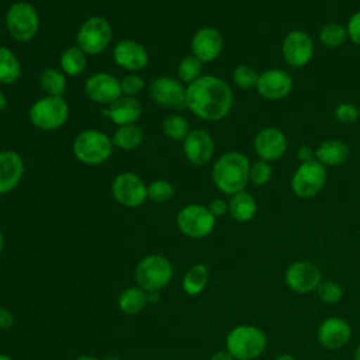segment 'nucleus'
I'll list each match as a JSON object with an SVG mask.
<instances>
[{
	"mask_svg": "<svg viewBox=\"0 0 360 360\" xmlns=\"http://www.w3.org/2000/svg\"><path fill=\"white\" fill-rule=\"evenodd\" d=\"M210 280V271L208 267L202 263L193 264L184 274L181 281V288L187 295H198L201 294Z\"/></svg>",
	"mask_w": 360,
	"mask_h": 360,
	"instance_id": "obj_27",
	"label": "nucleus"
},
{
	"mask_svg": "<svg viewBox=\"0 0 360 360\" xmlns=\"http://www.w3.org/2000/svg\"><path fill=\"white\" fill-rule=\"evenodd\" d=\"M173 277V264L163 255H148L135 267L136 285L146 292H158L165 288Z\"/></svg>",
	"mask_w": 360,
	"mask_h": 360,
	"instance_id": "obj_4",
	"label": "nucleus"
},
{
	"mask_svg": "<svg viewBox=\"0 0 360 360\" xmlns=\"http://www.w3.org/2000/svg\"><path fill=\"white\" fill-rule=\"evenodd\" d=\"M21 76V65L17 55L7 46H0V83L11 84Z\"/></svg>",
	"mask_w": 360,
	"mask_h": 360,
	"instance_id": "obj_29",
	"label": "nucleus"
},
{
	"mask_svg": "<svg viewBox=\"0 0 360 360\" xmlns=\"http://www.w3.org/2000/svg\"><path fill=\"white\" fill-rule=\"evenodd\" d=\"M249 169L250 162L245 153L226 152L212 166V181L221 193L233 195L245 190L249 181Z\"/></svg>",
	"mask_w": 360,
	"mask_h": 360,
	"instance_id": "obj_2",
	"label": "nucleus"
},
{
	"mask_svg": "<svg viewBox=\"0 0 360 360\" xmlns=\"http://www.w3.org/2000/svg\"><path fill=\"white\" fill-rule=\"evenodd\" d=\"M174 194L173 184L167 180H155L148 184V198L155 202H166Z\"/></svg>",
	"mask_w": 360,
	"mask_h": 360,
	"instance_id": "obj_37",
	"label": "nucleus"
},
{
	"mask_svg": "<svg viewBox=\"0 0 360 360\" xmlns=\"http://www.w3.org/2000/svg\"><path fill=\"white\" fill-rule=\"evenodd\" d=\"M145 87V80L139 75H127L121 80V91L124 96L135 97Z\"/></svg>",
	"mask_w": 360,
	"mask_h": 360,
	"instance_id": "obj_39",
	"label": "nucleus"
},
{
	"mask_svg": "<svg viewBox=\"0 0 360 360\" xmlns=\"http://www.w3.org/2000/svg\"><path fill=\"white\" fill-rule=\"evenodd\" d=\"M112 145L122 150H132L138 148L143 141V131L135 124L118 127L112 135Z\"/></svg>",
	"mask_w": 360,
	"mask_h": 360,
	"instance_id": "obj_30",
	"label": "nucleus"
},
{
	"mask_svg": "<svg viewBox=\"0 0 360 360\" xmlns=\"http://www.w3.org/2000/svg\"><path fill=\"white\" fill-rule=\"evenodd\" d=\"M315 291L318 298L325 304H338L343 297L342 287L332 280L321 281Z\"/></svg>",
	"mask_w": 360,
	"mask_h": 360,
	"instance_id": "obj_36",
	"label": "nucleus"
},
{
	"mask_svg": "<svg viewBox=\"0 0 360 360\" xmlns=\"http://www.w3.org/2000/svg\"><path fill=\"white\" fill-rule=\"evenodd\" d=\"M112 38L111 24L101 15L89 17L79 28L77 46L86 55H98L107 49Z\"/></svg>",
	"mask_w": 360,
	"mask_h": 360,
	"instance_id": "obj_8",
	"label": "nucleus"
},
{
	"mask_svg": "<svg viewBox=\"0 0 360 360\" xmlns=\"http://www.w3.org/2000/svg\"><path fill=\"white\" fill-rule=\"evenodd\" d=\"M215 221L217 218L211 214L208 207L200 204H188L183 207L176 217L179 231L191 239L208 236L214 231Z\"/></svg>",
	"mask_w": 360,
	"mask_h": 360,
	"instance_id": "obj_9",
	"label": "nucleus"
},
{
	"mask_svg": "<svg viewBox=\"0 0 360 360\" xmlns=\"http://www.w3.org/2000/svg\"><path fill=\"white\" fill-rule=\"evenodd\" d=\"M14 323V315L7 308H0V330L10 329Z\"/></svg>",
	"mask_w": 360,
	"mask_h": 360,
	"instance_id": "obj_43",
	"label": "nucleus"
},
{
	"mask_svg": "<svg viewBox=\"0 0 360 360\" xmlns=\"http://www.w3.org/2000/svg\"><path fill=\"white\" fill-rule=\"evenodd\" d=\"M208 210L211 211V214L218 218V217H222L228 212V202L222 198H215L212 200L210 204H208Z\"/></svg>",
	"mask_w": 360,
	"mask_h": 360,
	"instance_id": "obj_42",
	"label": "nucleus"
},
{
	"mask_svg": "<svg viewBox=\"0 0 360 360\" xmlns=\"http://www.w3.org/2000/svg\"><path fill=\"white\" fill-rule=\"evenodd\" d=\"M32 125L41 131H55L69 118V105L63 97L45 96L37 100L30 108Z\"/></svg>",
	"mask_w": 360,
	"mask_h": 360,
	"instance_id": "obj_7",
	"label": "nucleus"
},
{
	"mask_svg": "<svg viewBox=\"0 0 360 360\" xmlns=\"http://www.w3.org/2000/svg\"><path fill=\"white\" fill-rule=\"evenodd\" d=\"M321 281L322 274L319 269L308 260L294 262L285 271V283L288 288L298 294H308L315 291Z\"/></svg>",
	"mask_w": 360,
	"mask_h": 360,
	"instance_id": "obj_13",
	"label": "nucleus"
},
{
	"mask_svg": "<svg viewBox=\"0 0 360 360\" xmlns=\"http://www.w3.org/2000/svg\"><path fill=\"white\" fill-rule=\"evenodd\" d=\"M210 360H235L233 356L225 349V350H219V352H215Z\"/></svg>",
	"mask_w": 360,
	"mask_h": 360,
	"instance_id": "obj_45",
	"label": "nucleus"
},
{
	"mask_svg": "<svg viewBox=\"0 0 360 360\" xmlns=\"http://www.w3.org/2000/svg\"><path fill=\"white\" fill-rule=\"evenodd\" d=\"M101 112L104 117L110 118L115 125L122 127L135 124L142 114V107L135 97L121 96L120 98L108 104V107L103 108Z\"/></svg>",
	"mask_w": 360,
	"mask_h": 360,
	"instance_id": "obj_23",
	"label": "nucleus"
},
{
	"mask_svg": "<svg viewBox=\"0 0 360 360\" xmlns=\"http://www.w3.org/2000/svg\"><path fill=\"white\" fill-rule=\"evenodd\" d=\"M349 146L340 139H328L315 149V159L325 167L340 166L349 158Z\"/></svg>",
	"mask_w": 360,
	"mask_h": 360,
	"instance_id": "obj_24",
	"label": "nucleus"
},
{
	"mask_svg": "<svg viewBox=\"0 0 360 360\" xmlns=\"http://www.w3.org/2000/svg\"><path fill=\"white\" fill-rule=\"evenodd\" d=\"M297 156H298V160L301 163L311 162V160L315 159V150L312 148H309V146H301L298 149V152H297Z\"/></svg>",
	"mask_w": 360,
	"mask_h": 360,
	"instance_id": "obj_44",
	"label": "nucleus"
},
{
	"mask_svg": "<svg viewBox=\"0 0 360 360\" xmlns=\"http://www.w3.org/2000/svg\"><path fill=\"white\" fill-rule=\"evenodd\" d=\"M253 148L262 160H277L287 150V138L281 129L266 127L256 134Z\"/></svg>",
	"mask_w": 360,
	"mask_h": 360,
	"instance_id": "obj_17",
	"label": "nucleus"
},
{
	"mask_svg": "<svg viewBox=\"0 0 360 360\" xmlns=\"http://www.w3.org/2000/svg\"><path fill=\"white\" fill-rule=\"evenodd\" d=\"M149 302V295L138 285L127 287L118 295V308L127 315H136L145 309Z\"/></svg>",
	"mask_w": 360,
	"mask_h": 360,
	"instance_id": "obj_26",
	"label": "nucleus"
},
{
	"mask_svg": "<svg viewBox=\"0 0 360 360\" xmlns=\"http://www.w3.org/2000/svg\"><path fill=\"white\" fill-rule=\"evenodd\" d=\"M201 72H202V62L200 59H197L194 55H188L179 62L177 75H179L180 80L187 84H190L194 80H197L198 77H201L202 76Z\"/></svg>",
	"mask_w": 360,
	"mask_h": 360,
	"instance_id": "obj_34",
	"label": "nucleus"
},
{
	"mask_svg": "<svg viewBox=\"0 0 360 360\" xmlns=\"http://www.w3.org/2000/svg\"><path fill=\"white\" fill-rule=\"evenodd\" d=\"M0 360H13L8 354H4V353H0Z\"/></svg>",
	"mask_w": 360,
	"mask_h": 360,
	"instance_id": "obj_51",
	"label": "nucleus"
},
{
	"mask_svg": "<svg viewBox=\"0 0 360 360\" xmlns=\"http://www.w3.org/2000/svg\"><path fill=\"white\" fill-rule=\"evenodd\" d=\"M349 39L347 30L342 24L338 22H329L322 25L319 31V41L322 45L328 48H338L343 45Z\"/></svg>",
	"mask_w": 360,
	"mask_h": 360,
	"instance_id": "obj_32",
	"label": "nucleus"
},
{
	"mask_svg": "<svg viewBox=\"0 0 360 360\" xmlns=\"http://www.w3.org/2000/svg\"><path fill=\"white\" fill-rule=\"evenodd\" d=\"M281 55L290 66L302 68L314 56V41L305 31L292 30L283 39Z\"/></svg>",
	"mask_w": 360,
	"mask_h": 360,
	"instance_id": "obj_12",
	"label": "nucleus"
},
{
	"mask_svg": "<svg viewBox=\"0 0 360 360\" xmlns=\"http://www.w3.org/2000/svg\"><path fill=\"white\" fill-rule=\"evenodd\" d=\"M59 63H60V69L65 75L79 76L86 69L87 55L77 45L69 46L62 52Z\"/></svg>",
	"mask_w": 360,
	"mask_h": 360,
	"instance_id": "obj_28",
	"label": "nucleus"
},
{
	"mask_svg": "<svg viewBox=\"0 0 360 360\" xmlns=\"http://www.w3.org/2000/svg\"><path fill=\"white\" fill-rule=\"evenodd\" d=\"M75 360H100L98 357H96V356H90V354H83V356H79V357H76Z\"/></svg>",
	"mask_w": 360,
	"mask_h": 360,
	"instance_id": "obj_47",
	"label": "nucleus"
},
{
	"mask_svg": "<svg viewBox=\"0 0 360 360\" xmlns=\"http://www.w3.org/2000/svg\"><path fill=\"white\" fill-rule=\"evenodd\" d=\"M326 183V167L316 159L300 163L291 179V190L300 198L315 197Z\"/></svg>",
	"mask_w": 360,
	"mask_h": 360,
	"instance_id": "obj_10",
	"label": "nucleus"
},
{
	"mask_svg": "<svg viewBox=\"0 0 360 360\" xmlns=\"http://www.w3.org/2000/svg\"><path fill=\"white\" fill-rule=\"evenodd\" d=\"M346 30H347V37L349 39L360 46V10L356 11L354 14H352V17L349 18L347 24H346Z\"/></svg>",
	"mask_w": 360,
	"mask_h": 360,
	"instance_id": "obj_41",
	"label": "nucleus"
},
{
	"mask_svg": "<svg viewBox=\"0 0 360 360\" xmlns=\"http://www.w3.org/2000/svg\"><path fill=\"white\" fill-rule=\"evenodd\" d=\"M256 90L266 100H281L291 93L292 79L281 69H267L259 75Z\"/></svg>",
	"mask_w": 360,
	"mask_h": 360,
	"instance_id": "obj_16",
	"label": "nucleus"
},
{
	"mask_svg": "<svg viewBox=\"0 0 360 360\" xmlns=\"http://www.w3.org/2000/svg\"><path fill=\"white\" fill-rule=\"evenodd\" d=\"M3 248H4V235H3V231L0 228V253L3 252Z\"/></svg>",
	"mask_w": 360,
	"mask_h": 360,
	"instance_id": "obj_49",
	"label": "nucleus"
},
{
	"mask_svg": "<svg viewBox=\"0 0 360 360\" xmlns=\"http://www.w3.org/2000/svg\"><path fill=\"white\" fill-rule=\"evenodd\" d=\"M359 117V108L353 103H340L335 108V118L340 122L350 124L354 122Z\"/></svg>",
	"mask_w": 360,
	"mask_h": 360,
	"instance_id": "obj_40",
	"label": "nucleus"
},
{
	"mask_svg": "<svg viewBox=\"0 0 360 360\" xmlns=\"http://www.w3.org/2000/svg\"><path fill=\"white\" fill-rule=\"evenodd\" d=\"M112 59L117 66L128 72H138L146 68L149 53L143 45L132 41L122 39L112 49Z\"/></svg>",
	"mask_w": 360,
	"mask_h": 360,
	"instance_id": "obj_20",
	"label": "nucleus"
},
{
	"mask_svg": "<svg viewBox=\"0 0 360 360\" xmlns=\"http://www.w3.org/2000/svg\"><path fill=\"white\" fill-rule=\"evenodd\" d=\"M6 28L13 39L18 42L31 41L39 31L37 8L27 1L11 4L6 13Z\"/></svg>",
	"mask_w": 360,
	"mask_h": 360,
	"instance_id": "obj_6",
	"label": "nucleus"
},
{
	"mask_svg": "<svg viewBox=\"0 0 360 360\" xmlns=\"http://www.w3.org/2000/svg\"><path fill=\"white\" fill-rule=\"evenodd\" d=\"M215 150L212 136L204 129H193L183 141V152L187 160L194 166L207 165Z\"/></svg>",
	"mask_w": 360,
	"mask_h": 360,
	"instance_id": "obj_18",
	"label": "nucleus"
},
{
	"mask_svg": "<svg viewBox=\"0 0 360 360\" xmlns=\"http://www.w3.org/2000/svg\"><path fill=\"white\" fill-rule=\"evenodd\" d=\"M354 360H360V345L357 346V349L354 352Z\"/></svg>",
	"mask_w": 360,
	"mask_h": 360,
	"instance_id": "obj_50",
	"label": "nucleus"
},
{
	"mask_svg": "<svg viewBox=\"0 0 360 360\" xmlns=\"http://www.w3.org/2000/svg\"><path fill=\"white\" fill-rule=\"evenodd\" d=\"M259 75L260 73H257V70L255 68H252L249 65H239L233 69L232 80L238 87H240L243 90L256 89Z\"/></svg>",
	"mask_w": 360,
	"mask_h": 360,
	"instance_id": "obj_35",
	"label": "nucleus"
},
{
	"mask_svg": "<svg viewBox=\"0 0 360 360\" xmlns=\"http://www.w3.org/2000/svg\"><path fill=\"white\" fill-rule=\"evenodd\" d=\"M271 165L267 160H256L250 163L249 169V181H252L255 186H263L271 179Z\"/></svg>",
	"mask_w": 360,
	"mask_h": 360,
	"instance_id": "obj_38",
	"label": "nucleus"
},
{
	"mask_svg": "<svg viewBox=\"0 0 360 360\" xmlns=\"http://www.w3.org/2000/svg\"><path fill=\"white\" fill-rule=\"evenodd\" d=\"M149 94L159 105L173 108H183L186 105V87L169 76L156 77L149 87Z\"/></svg>",
	"mask_w": 360,
	"mask_h": 360,
	"instance_id": "obj_15",
	"label": "nucleus"
},
{
	"mask_svg": "<svg viewBox=\"0 0 360 360\" xmlns=\"http://www.w3.org/2000/svg\"><path fill=\"white\" fill-rule=\"evenodd\" d=\"M84 91L91 101L108 105L122 96L121 80L110 73L98 72L87 77Z\"/></svg>",
	"mask_w": 360,
	"mask_h": 360,
	"instance_id": "obj_14",
	"label": "nucleus"
},
{
	"mask_svg": "<svg viewBox=\"0 0 360 360\" xmlns=\"http://www.w3.org/2000/svg\"><path fill=\"white\" fill-rule=\"evenodd\" d=\"M24 174V160L14 150L0 152V194L13 191Z\"/></svg>",
	"mask_w": 360,
	"mask_h": 360,
	"instance_id": "obj_22",
	"label": "nucleus"
},
{
	"mask_svg": "<svg viewBox=\"0 0 360 360\" xmlns=\"http://www.w3.org/2000/svg\"><path fill=\"white\" fill-rule=\"evenodd\" d=\"M228 212L235 221L248 222L256 215L257 202L252 194L243 190L231 195V200L228 202Z\"/></svg>",
	"mask_w": 360,
	"mask_h": 360,
	"instance_id": "obj_25",
	"label": "nucleus"
},
{
	"mask_svg": "<svg viewBox=\"0 0 360 360\" xmlns=\"http://www.w3.org/2000/svg\"><path fill=\"white\" fill-rule=\"evenodd\" d=\"M7 105V100H6V96L3 94V91H0V112L6 108Z\"/></svg>",
	"mask_w": 360,
	"mask_h": 360,
	"instance_id": "obj_46",
	"label": "nucleus"
},
{
	"mask_svg": "<svg viewBox=\"0 0 360 360\" xmlns=\"http://www.w3.org/2000/svg\"><path fill=\"white\" fill-rule=\"evenodd\" d=\"M39 86L46 96L62 97L66 91L65 73L55 68H48L41 73Z\"/></svg>",
	"mask_w": 360,
	"mask_h": 360,
	"instance_id": "obj_31",
	"label": "nucleus"
},
{
	"mask_svg": "<svg viewBox=\"0 0 360 360\" xmlns=\"http://www.w3.org/2000/svg\"><path fill=\"white\" fill-rule=\"evenodd\" d=\"M162 129L165 135L173 141H184L190 132L187 120L179 114L167 115L162 124Z\"/></svg>",
	"mask_w": 360,
	"mask_h": 360,
	"instance_id": "obj_33",
	"label": "nucleus"
},
{
	"mask_svg": "<svg viewBox=\"0 0 360 360\" xmlns=\"http://www.w3.org/2000/svg\"><path fill=\"white\" fill-rule=\"evenodd\" d=\"M266 345L264 332L255 325H238L225 339V349L235 360H253L264 352Z\"/></svg>",
	"mask_w": 360,
	"mask_h": 360,
	"instance_id": "obj_3",
	"label": "nucleus"
},
{
	"mask_svg": "<svg viewBox=\"0 0 360 360\" xmlns=\"http://www.w3.org/2000/svg\"><path fill=\"white\" fill-rule=\"evenodd\" d=\"M276 360H295V359H294L291 354H287V353H285V354H280V356H277V357H276Z\"/></svg>",
	"mask_w": 360,
	"mask_h": 360,
	"instance_id": "obj_48",
	"label": "nucleus"
},
{
	"mask_svg": "<svg viewBox=\"0 0 360 360\" xmlns=\"http://www.w3.org/2000/svg\"><path fill=\"white\" fill-rule=\"evenodd\" d=\"M222 48V35L212 27L200 28L191 38V52L202 63L215 60L221 55Z\"/></svg>",
	"mask_w": 360,
	"mask_h": 360,
	"instance_id": "obj_19",
	"label": "nucleus"
},
{
	"mask_svg": "<svg viewBox=\"0 0 360 360\" xmlns=\"http://www.w3.org/2000/svg\"><path fill=\"white\" fill-rule=\"evenodd\" d=\"M111 138L100 129H84L73 141V155L87 166H98L104 163L112 152Z\"/></svg>",
	"mask_w": 360,
	"mask_h": 360,
	"instance_id": "obj_5",
	"label": "nucleus"
},
{
	"mask_svg": "<svg viewBox=\"0 0 360 360\" xmlns=\"http://www.w3.org/2000/svg\"><path fill=\"white\" fill-rule=\"evenodd\" d=\"M233 103L229 84L217 76H201L186 87V107L205 121L224 120Z\"/></svg>",
	"mask_w": 360,
	"mask_h": 360,
	"instance_id": "obj_1",
	"label": "nucleus"
},
{
	"mask_svg": "<svg viewBox=\"0 0 360 360\" xmlns=\"http://www.w3.org/2000/svg\"><path fill=\"white\" fill-rule=\"evenodd\" d=\"M111 193L118 204L128 208H136L146 201L148 186L135 173L125 172L112 180Z\"/></svg>",
	"mask_w": 360,
	"mask_h": 360,
	"instance_id": "obj_11",
	"label": "nucleus"
},
{
	"mask_svg": "<svg viewBox=\"0 0 360 360\" xmlns=\"http://www.w3.org/2000/svg\"><path fill=\"white\" fill-rule=\"evenodd\" d=\"M352 336V328L343 318L332 316L325 319L318 328L319 343L329 350L342 349Z\"/></svg>",
	"mask_w": 360,
	"mask_h": 360,
	"instance_id": "obj_21",
	"label": "nucleus"
}]
</instances>
